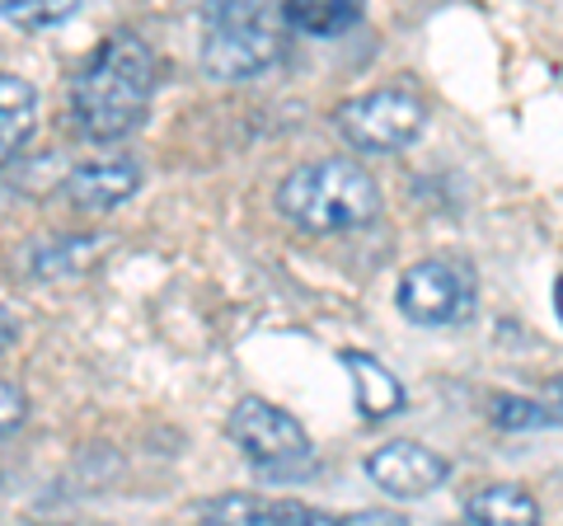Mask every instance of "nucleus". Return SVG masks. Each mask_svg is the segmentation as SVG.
Listing matches in <instances>:
<instances>
[{
    "label": "nucleus",
    "mask_w": 563,
    "mask_h": 526,
    "mask_svg": "<svg viewBox=\"0 0 563 526\" xmlns=\"http://www.w3.org/2000/svg\"><path fill=\"white\" fill-rule=\"evenodd\" d=\"M0 484H5V475H0Z\"/></svg>",
    "instance_id": "4be33fe9"
},
{
    "label": "nucleus",
    "mask_w": 563,
    "mask_h": 526,
    "mask_svg": "<svg viewBox=\"0 0 563 526\" xmlns=\"http://www.w3.org/2000/svg\"><path fill=\"white\" fill-rule=\"evenodd\" d=\"M80 14V0H0V20L20 24V29H57Z\"/></svg>",
    "instance_id": "2eb2a0df"
},
{
    "label": "nucleus",
    "mask_w": 563,
    "mask_h": 526,
    "mask_svg": "<svg viewBox=\"0 0 563 526\" xmlns=\"http://www.w3.org/2000/svg\"><path fill=\"white\" fill-rule=\"evenodd\" d=\"M287 6L268 0H217L202 10V72L211 80H254L287 57Z\"/></svg>",
    "instance_id": "7ed1b4c3"
},
{
    "label": "nucleus",
    "mask_w": 563,
    "mask_h": 526,
    "mask_svg": "<svg viewBox=\"0 0 563 526\" xmlns=\"http://www.w3.org/2000/svg\"><path fill=\"white\" fill-rule=\"evenodd\" d=\"M291 33H314V39H339V33L362 24V6L352 0H291L287 6Z\"/></svg>",
    "instance_id": "4468645a"
},
{
    "label": "nucleus",
    "mask_w": 563,
    "mask_h": 526,
    "mask_svg": "<svg viewBox=\"0 0 563 526\" xmlns=\"http://www.w3.org/2000/svg\"><path fill=\"white\" fill-rule=\"evenodd\" d=\"M155 57L136 33H109L70 85V118L90 142H122L151 113Z\"/></svg>",
    "instance_id": "f257e3e1"
},
{
    "label": "nucleus",
    "mask_w": 563,
    "mask_h": 526,
    "mask_svg": "<svg viewBox=\"0 0 563 526\" xmlns=\"http://www.w3.org/2000/svg\"><path fill=\"white\" fill-rule=\"evenodd\" d=\"M461 526H544L540 503L517 484H488L465 503Z\"/></svg>",
    "instance_id": "f8f14e48"
},
{
    "label": "nucleus",
    "mask_w": 563,
    "mask_h": 526,
    "mask_svg": "<svg viewBox=\"0 0 563 526\" xmlns=\"http://www.w3.org/2000/svg\"><path fill=\"white\" fill-rule=\"evenodd\" d=\"M339 526H409L399 513H385V507H366V513H352V517H339Z\"/></svg>",
    "instance_id": "a211bd4d"
},
{
    "label": "nucleus",
    "mask_w": 563,
    "mask_h": 526,
    "mask_svg": "<svg viewBox=\"0 0 563 526\" xmlns=\"http://www.w3.org/2000/svg\"><path fill=\"white\" fill-rule=\"evenodd\" d=\"M99 254H103V240L95 235H52L29 250V273L33 277H80L95 269Z\"/></svg>",
    "instance_id": "ddd939ff"
},
{
    "label": "nucleus",
    "mask_w": 563,
    "mask_h": 526,
    "mask_svg": "<svg viewBox=\"0 0 563 526\" xmlns=\"http://www.w3.org/2000/svg\"><path fill=\"white\" fill-rule=\"evenodd\" d=\"M225 432L244 451V461L254 465V475L273 484H296L320 470V456H314L301 418H291L287 409L263 395H244L231 409V418H225Z\"/></svg>",
    "instance_id": "20e7f679"
},
{
    "label": "nucleus",
    "mask_w": 563,
    "mask_h": 526,
    "mask_svg": "<svg viewBox=\"0 0 563 526\" xmlns=\"http://www.w3.org/2000/svg\"><path fill=\"white\" fill-rule=\"evenodd\" d=\"M474 302H479V277H474L470 263L446 259V254L409 263L399 277V287H395L399 315L409 325H422V329L465 325L474 315Z\"/></svg>",
    "instance_id": "39448f33"
},
{
    "label": "nucleus",
    "mask_w": 563,
    "mask_h": 526,
    "mask_svg": "<svg viewBox=\"0 0 563 526\" xmlns=\"http://www.w3.org/2000/svg\"><path fill=\"white\" fill-rule=\"evenodd\" d=\"M277 212L301 235H343L380 212V184L347 155L306 161L277 184Z\"/></svg>",
    "instance_id": "f03ea898"
},
{
    "label": "nucleus",
    "mask_w": 563,
    "mask_h": 526,
    "mask_svg": "<svg viewBox=\"0 0 563 526\" xmlns=\"http://www.w3.org/2000/svg\"><path fill=\"white\" fill-rule=\"evenodd\" d=\"M343 366L352 376V395H357V414L366 424H385L404 409V381L372 353H343Z\"/></svg>",
    "instance_id": "9d476101"
},
{
    "label": "nucleus",
    "mask_w": 563,
    "mask_h": 526,
    "mask_svg": "<svg viewBox=\"0 0 563 526\" xmlns=\"http://www.w3.org/2000/svg\"><path fill=\"white\" fill-rule=\"evenodd\" d=\"M207 526H339V517L296 498H258V494H221L198 507Z\"/></svg>",
    "instance_id": "1a4fd4ad"
},
{
    "label": "nucleus",
    "mask_w": 563,
    "mask_h": 526,
    "mask_svg": "<svg viewBox=\"0 0 563 526\" xmlns=\"http://www.w3.org/2000/svg\"><path fill=\"white\" fill-rule=\"evenodd\" d=\"M422 122H428V103H422L413 90H372V95H357L333 109V128L339 136L362 151V155H390L404 151L409 142H418Z\"/></svg>",
    "instance_id": "423d86ee"
},
{
    "label": "nucleus",
    "mask_w": 563,
    "mask_h": 526,
    "mask_svg": "<svg viewBox=\"0 0 563 526\" xmlns=\"http://www.w3.org/2000/svg\"><path fill=\"white\" fill-rule=\"evenodd\" d=\"M544 399H550V405H554V409L563 414V372H559V376H554L550 385H544Z\"/></svg>",
    "instance_id": "aec40b11"
},
{
    "label": "nucleus",
    "mask_w": 563,
    "mask_h": 526,
    "mask_svg": "<svg viewBox=\"0 0 563 526\" xmlns=\"http://www.w3.org/2000/svg\"><path fill=\"white\" fill-rule=\"evenodd\" d=\"M24 418H29V395H24V385L10 381V376H0V437L20 432Z\"/></svg>",
    "instance_id": "f3484780"
},
{
    "label": "nucleus",
    "mask_w": 563,
    "mask_h": 526,
    "mask_svg": "<svg viewBox=\"0 0 563 526\" xmlns=\"http://www.w3.org/2000/svg\"><path fill=\"white\" fill-rule=\"evenodd\" d=\"M554 302H559V320H563V277L554 283Z\"/></svg>",
    "instance_id": "412c9836"
},
{
    "label": "nucleus",
    "mask_w": 563,
    "mask_h": 526,
    "mask_svg": "<svg viewBox=\"0 0 563 526\" xmlns=\"http://www.w3.org/2000/svg\"><path fill=\"white\" fill-rule=\"evenodd\" d=\"M493 424L507 428V432H531V428L554 424V418H550V409H544V405H536V399L498 395V399H493Z\"/></svg>",
    "instance_id": "dca6fc26"
},
{
    "label": "nucleus",
    "mask_w": 563,
    "mask_h": 526,
    "mask_svg": "<svg viewBox=\"0 0 563 526\" xmlns=\"http://www.w3.org/2000/svg\"><path fill=\"white\" fill-rule=\"evenodd\" d=\"M38 128V90L24 76L0 72V169L29 146Z\"/></svg>",
    "instance_id": "9b49d317"
},
{
    "label": "nucleus",
    "mask_w": 563,
    "mask_h": 526,
    "mask_svg": "<svg viewBox=\"0 0 563 526\" xmlns=\"http://www.w3.org/2000/svg\"><path fill=\"white\" fill-rule=\"evenodd\" d=\"M366 475H372L376 489H385V494H395V498H422L446 484L451 465L442 451L409 442V437H395V442H385L366 456Z\"/></svg>",
    "instance_id": "0eeeda50"
},
{
    "label": "nucleus",
    "mask_w": 563,
    "mask_h": 526,
    "mask_svg": "<svg viewBox=\"0 0 563 526\" xmlns=\"http://www.w3.org/2000/svg\"><path fill=\"white\" fill-rule=\"evenodd\" d=\"M136 188H141V165L132 155H95V161H80L62 184L66 202L76 207L80 217L113 212V207L136 198Z\"/></svg>",
    "instance_id": "6e6552de"
},
{
    "label": "nucleus",
    "mask_w": 563,
    "mask_h": 526,
    "mask_svg": "<svg viewBox=\"0 0 563 526\" xmlns=\"http://www.w3.org/2000/svg\"><path fill=\"white\" fill-rule=\"evenodd\" d=\"M14 339H20V320H14V310L0 302V353H10Z\"/></svg>",
    "instance_id": "6ab92c4d"
}]
</instances>
